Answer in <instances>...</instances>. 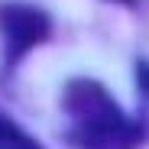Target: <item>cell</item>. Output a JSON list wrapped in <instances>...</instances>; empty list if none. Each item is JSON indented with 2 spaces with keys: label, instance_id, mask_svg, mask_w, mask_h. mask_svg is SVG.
Instances as JSON below:
<instances>
[{
  "label": "cell",
  "instance_id": "1",
  "mask_svg": "<svg viewBox=\"0 0 149 149\" xmlns=\"http://www.w3.org/2000/svg\"><path fill=\"white\" fill-rule=\"evenodd\" d=\"M65 143L71 149H139L143 123L120 110L117 97L94 78H71L62 91Z\"/></svg>",
  "mask_w": 149,
  "mask_h": 149
},
{
  "label": "cell",
  "instance_id": "2",
  "mask_svg": "<svg viewBox=\"0 0 149 149\" xmlns=\"http://www.w3.org/2000/svg\"><path fill=\"white\" fill-rule=\"evenodd\" d=\"M52 33V16L33 3H3L0 7V39H3V65L13 68L23 55L36 49Z\"/></svg>",
  "mask_w": 149,
  "mask_h": 149
},
{
  "label": "cell",
  "instance_id": "3",
  "mask_svg": "<svg viewBox=\"0 0 149 149\" xmlns=\"http://www.w3.org/2000/svg\"><path fill=\"white\" fill-rule=\"evenodd\" d=\"M0 149H42L26 130H19L13 120L0 117Z\"/></svg>",
  "mask_w": 149,
  "mask_h": 149
},
{
  "label": "cell",
  "instance_id": "4",
  "mask_svg": "<svg viewBox=\"0 0 149 149\" xmlns=\"http://www.w3.org/2000/svg\"><path fill=\"white\" fill-rule=\"evenodd\" d=\"M136 84H139V91L149 97V62H146V58L136 62Z\"/></svg>",
  "mask_w": 149,
  "mask_h": 149
},
{
  "label": "cell",
  "instance_id": "5",
  "mask_svg": "<svg viewBox=\"0 0 149 149\" xmlns=\"http://www.w3.org/2000/svg\"><path fill=\"white\" fill-rule=\"evenodd\" d=\"M117 3H127V7H130V3H133V0H117Z\"/></svg>",
  "mask_w": 149,
  "mask_h": 149
}]
</instances>
